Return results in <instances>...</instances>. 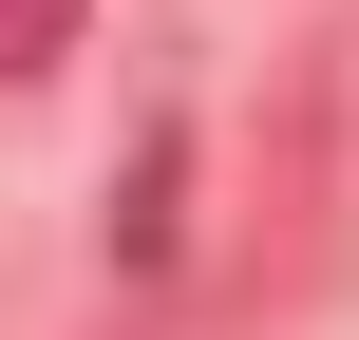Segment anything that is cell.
I'll return each instance as SVG.
<instances>
[{"mask_svg":"<svg viewBox=\"0 0 359 340\" xmlns=\"http://www.w3.org/2000/svg\"><path fill=\"white\" fill-rule=\"evenodd\" d=\"M38 57H76V0H0V76H38Z\"/></svg>","mask_w":359,"mask_h":340,"instance_id":"6da1fadb","label":"cell"}]
</instances>
